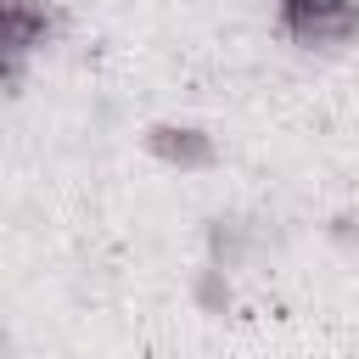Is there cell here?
<instances>
[{"instance_id":"cell-6","label":"cell","mask_w":359,"mask_h":359,"mask_svg":"<svg viewBox=\"0 0 359 359\" xmlns=\"http://www.w3.org/2000/svg\"><path fill=\"white\" fill-rule=\"evenodd\" d=\"M331 236H337V241H359V213H337Z\"/></svg>"},{"instance_id":"cell-5","label":"cell","mask_w":359,"mask_h":359,"mask_svg":"<svg viewBox=\"0 0 359 359\" xmlns=\"http://www.w3.org/2000/svg\"><path fill=\"white\" fill-rule=\"evenodd\" d=\"M191 297H196L202 314H224V309H230V275H224L219 264H202L196 280H191Z\"/></svg>"},{"instance_id":"cell-1","label":"cell","mask_w":359,"mask_h":359,"mask_svg":"<svg viewBox=\"0 0 359 359\" xmlns=\"http://www.w3.org/2000/svg\"><path fill=\"white\" fill-rule=\"evenodd\" d=\"M280 28L303 50H342L359 39V0H280Z\"/></svg>"},{"instance_id":"cell-4","label":"cell","mask_w":359,"mask_h":359,"mask_svg":"<svg viewBox=\"0 0 359 359\" xmlns=\"http://www.w3.org/2000/svg\"><path fill=\"white\" fill-rule=\"evenodd\" d=\"M247 241H252V224H241V219H208V264L236 269L247 258Z\"/></svg>"},{"instance_id":"cell-3","label":"cell","mask_w":359,"mask_h":359,"mask_svg":"<svg viewBox=\"0 0 359 359\" xmlns=\"http://www.w3.org/2000/svg\"><path fill=\"white\" fill-rule=\"evenodd\" d=\"M140 146H146L151 157H163L168 168H213V163H219L213 135L196 129V123H146Z\"/></svg>"},{"instance_id":"cell-2","label":"cell","mask_w":359,"mask_h":359,"mask_svg":"<svg viewBox=\"0 0 359 359\" xmlns=\"http://www.w3.org/2000/svg\"><path fill=\"white\" fill-rule=\"evenodd\" d=\"M67 28V11L56 0H0V39H6V56H22L50 45L56 34Z\"/></svg>"}]
</instances>
